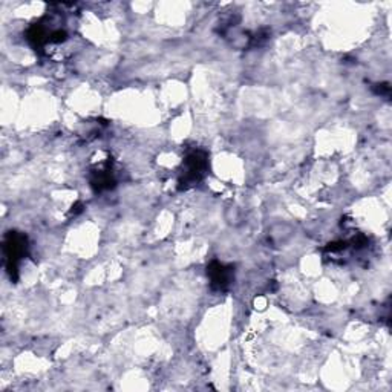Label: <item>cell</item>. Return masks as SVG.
Segmentation results:
<instances>
[{"mask_svg":"<svg viewBox=\"0 0 392 392\" xmlns=\"http://www.w3.org/2000/svg\"><path fill=\"white\" fill-rule=\"evenodd\" d=\"M207 169V156L204 152H195L189 155L184 163V172H182V178L180 181L181 187L194 186L204 177Z\"/></svg>","mask_w":392,"mask_h":392,"instance_id":"obj_1","label":"cell"},{"mask_svg":"<svg viewBox=\"0 0 392 392\" xmlns=\"http://www.w3.org/2000/svg\"><path fill=\"white\" fill-rule=\"evenodd\" d=\"M25 250H27V238L19 233H10L5 239L4 252L8 262V271L13 273L15 271V265L20 257H23Z\"/></svg>","mask_w":392,"mask_h":392,"instance_id":"obj_2","label":"cell"},{"mask_svg":"<svg viewBox=\"0 0 392 392\" xmlns=\"http://www.w3.org/2000/svg\"><path fill=\"white\" fill-rule=\"evenodd\" d=\"M208 278L212 281L213 288L218 290H225L233 279V266H227L219 262H213L207 270Z\"/></svg>","mask_w":392,"mask_h":392,"instance_id":"obj_3","label":"cell"}]
</instances>
